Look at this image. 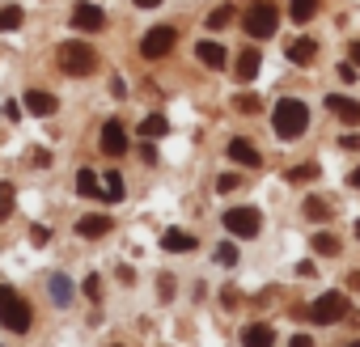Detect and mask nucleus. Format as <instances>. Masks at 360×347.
I'll return each mask as SVG.
<instances>
[{
	"label": "nucleus",
	"mask_w": 360,
	"mask_h": 347,
	"mask_svg": "<svg viewBox=\"0 0 360 347\" xmlns=\"http://www.w3.org/2000/svg\"><path fill=\"white\" fill-rule=\"evenodd\" d=\"M131 5H136V9H157L161 0H131Z\"/></svg>",
	"instance_id": "obj_37"
},
{
	"label": "nucleus",
	"mask_w": 360,
	"mask_h": 347,
	"mask_svg": "<svg viewBox=\"0 0 360 347\" xmlns=\"http://www.w3.org/2000/svg\"><path fill=\"white\" fill-rule=\"evenodd\" d=\"M22 106H26V114H34V119H47V114L60 110V102H56L47 89H30V93L22 98Z\"/></svg>",
	"instance_id": "obj_9"
},
{
	"label": "nucleus",
	"mask_w": 360,
	"mask_h": 347,
	"mask_svg": "<svg viewBox=\"0 0 360 347\" xmlns=\"http://www.w3.org/2000/svg\"><path fill=\"white\" fill-rule=\"evenodd\" d=\"M225 229H229L233 237H259L263 216H259V208H229V212H225Z\"/></svg>",
	"instance_id": "obj_6"
},
{
	"label": "nucleus",
	"mask_w": 360,
	"mask_h": 347,
	"mask_svg": "<svg viewBox=\"0 0 360 347\" xmlns=\"http://www.w3.org/2000/svg\"><path fill=\"white\" fill-rule=\"evenodd\" d=\"M165 131H169L165 114H148V119L140 123V136H144V140H157V136H165Z\"/></svg>",
	"instance_id": "obj_22"
},
{
	"label": "nucleus",
	"mask_w": 360,
	"mask_h": 347,
	"mask_svg": "<svg viewBox=\"0 0 360 347\" xmlns=\"http://www.w3.org/2000/svg\"><path fill=\"white\" fill-rule=\"evenodd\" d=\"M352 347H360V343H352Z\"/></svg>",
	"instance_id": "obj_42"
},
{
	"label": "nucleus",
	"mask_w": 360,
	"mask_h": 347,
	"mask_svg": "<svg viewBox=\"0 0 360 347\" xmlns=\"http://www.w3.org/2000/svg\"><path fill=\"white\" fill-rule=\"evenodd\" d=\"M174 43H178V34H174L169 26H153V30L140 39V55H144V60H161V55H169Z\"/></svg>",
	"instance_id": "obj_7"
},
{
	"label": "nucleus",
	"mask_w": 360,
	"mask_h": 347,
	"mask_svg": "<svg viewBox=\"0 0 360 347\" xmlns=\"http://www.w3.org/2000/svg\"><path fill=\"white\" fill-rule=\"evenodd\" d=\"M314 55H318V43H314V39H292V43H288V60H292V64H309Z\"/></svg>",
	"instance_id": "obj_17"
},
{
	"label": "nucleus",
	"mask_w": 360,
	"mask_h": 347,
	"mask_svg": "<svg viewBox=\"0 0 360 347\" xmlns=\"http://www.w3.org/2000/svg\"><path fill=\"white\" fill-rule=\"evenodd\" d=\"M102 152H106V157H123V152H127V131H123V123L110 119V123L102 127Z\"/></svg>",
	"instance_id": "obj_10"
},
{
	"label": "nucleus",
	"mask_w": 360,
	"mask_h": 347,
	"mask_svg": "<svg viewBox=\"0 0 360 347\" xmlns=\"http://www.w3.org/2000/svg\"><path fill=\"white\" fill-rule=\"evenodd\" d=\"M242 26H246V34H250V39H271V34H276V26H280V13H276L271 0H255V5L242 13Z\"/></svg>",
	"instance_id": "obj_3"
},
{
	"label": "nucleus",
	"mask_w": 360,
	"mask_h": 347,
	"mask_svg": "<svg viewBox=\"0 0 360 347\" xmlns=\"http://www.w3.org/2000/svg\"><path fill=\"white\" fill-rule=\"evenodd\" d=\"M77 191H81V195H98V174H94V169H81V174H77Z\"/></svg>",
	"instance_id": "obj_27"
},
{
	"label": "nucleus",
	"mask_w": 360,
	"mask_h": 347,
	"mask_svg": "<svg viewBox=\"0 0 360 347\" xmlns=\"http://www.w3.org/2000/svg\"><path fill=\"white\" fill-rule=\"evenodd\" d=\"M238 106H242L246 114H255V110H259V102H255V98H238Z\"/></svg>",
	"instance_id": "obj_35"
},
{
	"label": "nucleus",
	"mask_w": 360,
	"mask_h": 347,
	"mask_svg": "<svg viewBox=\"0 0 360 347\" xmlns=\"http://www.w3.org/2000/svg\"><path fill=\"white\" fill-rule=\"evenodd\" d=\"M30 165H39V169L51 165V152H47V148H30Z\"/></svg>",
	"instance_id": "obj_32"
},
{
	"label": "nucleus",
	"mask_w": 360,
	"mask_h": 347,
	"mask_svg": "<svg viewBox=\"0 0 360 347\" xmlns=\"http://www.w3.org/2000/svg\"><path fill=\"white\" fill-rule=\"evenodd\" d=\"M326 106H330L343 123H352V127L360 123V102H352V98H339V93H335V98H326Z\"/></svg>",
	"instance_id": "obj_16"
},
{
	"label": "nucleus",
	"mask_w": 360,
	"mask_h": 347,
	"mask_svg": "<svg viewBox=\"0 0 360 347\" xmlns=\"http://www.w3.org/2000/svg\"><path fill=\"white\" fill-rule=\"evenodd\" d=\"M271 123H276V136H280V140H297V136L309 127V110H305V102H297V98H280L276 110H271Z\"/></svg>",
	"instance_id": "obj_1"
},
{
	"label": "nucleus",
	"mask_w": 360,
	"mask_h": 347,
	"mask_svg": "<svg viewBox=\"0 0 360 347\" xmlns=\"http://www.w3.org/2000/svg\"><path fill=\"white\" fill-rule=\"evenodd\" d=\"M288 178H292V183H309V178H318V165H314V161H305V165L288 169Z\"/></svg>",
	"instance_id": "obj_29"
},
{
	"label": "nucleus",
	"mask_w": 360,
	"mask_h": 347,
	"mask_svg": "<svg viewBox=\"0 0 360 347\" xmlns=\"http://www.w3.org/2000/svg\"><path fill=\"white\" fill-rule=\"evenodd\" d=\"M347 55H352V64H360V43H352V47H347Z\"/></svg>",
	"instance_id": "obj_39"
},
{
	"label": "nucleus",
	"mask_w": 360,
	"mask_h": 347,
	"mask_svg": "<svg viewBox=\"0 0 360 347\" xmlns=\"http://www.w3.org/2000/svg\"><path fill=\"white\" fill-rule=\"evenodd\" d=\"M314 250H318V254H339V242H335L330 233H314Z\"/></svg>",
	"instance_id": "obj_30"
},
{
	"label": "nucleus",
	"mask_w": 360,
	"mask_h": 347,
	"mask_svg": "<svg viewBox=\"0 0 360 347\" xmlns=\"http://www.w3.org/2000/svg\"><path fill=\"white\" fill-rule=\"evenodd\" d=\"M271 343H276V334H271L267 322H250L242 330V347H271Z\"/></svg>",
	"instance_id": "obj_15"
},
{
	"label": "nucleus",
	"mask_w": 360,
	"mask_h": 347,
	"mask_svg": "<svg viewBox=\"0 0 360 347\" xmlns=\"http://www.w3.org/2000/svg\"><path fill=\"white\" fill-rule=\"evenodd\" d=\"M30 242H34V246H47V242H51V229H47V225H34V229H30Z\"/></svg>",
	"instance_id": "obj_31"
},
{
	"label": "nucleus",
	"mask_w": 360,
	"mask_h": 347,
	"mask_svg": "<svg viewBox=\"0 0 360 347\" xmlns=\"http://www.w3.org/2000/svg\"><path fill=\"white\" fill-rule=\"evenodd\" d=\"M288 347H314V339H309V334H292V343H288Z\"/></svg>",
	"instance_id": "obj_36"
},
{
	"label": "nucleus",
	"mask_w": 360,
	"mask_h": 347,
	"mask_svg": "<svg viewBox=\"0 0 360 347\" xmlns=\"http://www.w3.org/2000/svg\"><path fill=\"white\" fill-rule=\"evenodd\" d=\"M229 161H238V165H263V157H259V148L250 144V140H229Z\"/></svg>",
	"instance_id": "obj_14"
},
{
	"label": "nucleus",
	"mask_w": 360,
	"mask_h": 347,
	"mask_svg": "<svg viewBox=\"0 0 360 347\" xmlns=\"http://www.w3.org/2000/svg\"><path fill=\"white\" fill-rule=\"evenodd\" d=\"M110 229H115V221H110V216H102V212L81 216V221H77V233H81V237H89V242H94V237H106Z\"/></svg>",
	"instance_id": "obj_11"
},
{
	"label": "nucleus",
	"mask_w": 360,
	"mask_h": 347,
	"mask_svg": "<svg viewBox=\"0 0 360 347\" xmlns=\"http://www.w3.org/2000/svg\"><path fill=\"white\" fill-rule=\"evenodd\" d=\"M85 296H94V301L102 296V280H98V275H89V280H85Z\"/></svg>",
	"instance_id": "obj_33"
},
{
	"label": "nucleus",
	"mask_w": 360,
	"mask_h": 347,
	"mask_svg": "<svg viewBox=\"0 0 360 347\" xmlns=\"http://www.w3.org/2000/svg\"><path fill=\"white\" fill-rule=\"evenodd\" d=\"M356 237H360V221H356Z\"/></svg>",
	"instance_id": "obj_41"
},
{
	"label": "nucleus",
	"mask_w": 360,
	"mask_h": 347,
	"mask_svg": "<svg viewBox=\"0 0 360 347\" xmlns=\"http://www.w3.org/2000/svg\"><path fill=\"white\" fill-rule=\"evenodd\" d=\"M106 26V13L98 5H89V0H77L72 5V30H85V34H98Z\"/></svg>",
	"instance_id": "obj_8"
},
{
	"label": "nucleus",
	"mask_w": 360,
	"mask_h": 347,
	"mask_svg": "<svg viewBox=\"0 0 360 347\" xmlns=\"http://www.w3.org/2000/svg\"><path fill=\"white\" fill-rule=\"evenodd\" d=\"M22 22H26L22 5H5V9H0V34H13V30H22Z\"/></svg>",
	"instance_id": "obj_19"
},
{
	"label": "nucleus",
	"mask_w": 360,
	"mask_h": 347,
	"mask_svg": "<svg viewBox=\"0 0 360 347\" xmlns=\"http://www.w3.org/2000/svg\"><path fill=\"white\" fill-rule=\"evenodd\" d=\"M195 60L204 64V68H225V47L221 43H212V39H200V47H195Z\"/></svg>",
	"instance_id": "obj_13"
},
{
	"label": "nucleus",
	"mask_w": 360,
	"mask_h": 347,
	"mask_svg": "<svg viewBox=\"0 0 360 347\" xmlns=\"http://www.w3.org/2000/svg\"><path fill=\"white\" fill-rule=\"evenodd\" d=\"M318 5H322V0H292L288 13H292V22H297V26H305V22L318 13Z\"/></svg>",
	"instance_id": "obj_21"
},
{
	"label": "nucleus",
	"mask_w": 360,
	"mask_h": 347,
	"mask_svg": "<svg viewBox=\"0 0 360 347\" xmlns=\"http://www.w3.org/2000/svg\"><path fill=\"white\" fill-rule=\"evenodd\" d=\"M60 68H64L68 77H89V72L98 68V55H94L89 43H64V47H60Z\"/></svg>",
	"instance_id": "obj_4"
},
{
	"label": "nucleus",
	"mask_w": 360,
	"mask_h": 347,
	"mask_svg": "<svg viewBox=\"0 0 360 347\" xmlns=\"http://www.w3.org/2000/svg\"><path fill=\"white\" fill-rule=\"evenodd\" d=\"M13 199H18L13 183H0V221H9V216H13Z\"/></svg>",
	"instance_id": "obj_24"
},
{
	"label": "nucleus",
	"mask_w": 360,
	"mask_h": 347,
	"mask_svg": "<svg viewBox=\"0 0 360 347\" xmlns=\"http://www.w3.org/2000/svg\"><path fill=\"white\" fill-rule=\"evenodd\" d=\"M217 263H221V267H238V246H233V242H221V246H217Z\"/></svg>",
	"instance_id": "obj_28"
},
{
	"label": "nucleus",
	"mask_w": 360,
	"mask_h": 347,
	"mask_svg": "<svg viewBox=\"0 0 360 347\" xmlns=\"http://www.w3.org/2000/svg\"><path fill=\"white\" fill-rule=\"evenodd\" d=\"M47 288H51V301H56V305H68V301H72V280H68L64 271H56V275L47 280Z\"/></svg>",
	"instance_id": "obj_18"
},
{
	"label": "nucleus",
	"mask_w": 360,
	"mask_h": 347,
	"mask_svg": "<svg viewBox=\"0 0 360 347\" xmlns=\"http://www.w3.org/2000/svg\"><path fill=\"white\" fill-rule=\"evenodd\" d=\"M343 148H360V136H343Z\"/></svg>",
	"instance_id": "obj_38"
},
{
	"label": "nucleus",
	"mask_w": 360,
	"mask_h": 347,
	"mask_svg": "<svg viewBox=\"0 0 360 347\" xmlns=\"http://www.w3.org/2000/svg\"><path fill=\"white\" fill-rule=\"evenodd\" d=\"M347 313V296L343 292H322L314 305H309V322H318V326H330V322H339Z\"/></svg>",
	"instance_id": "obj_5"
},
{
	"label": "nucleus",
	"mask_w": 360,
	"mask_h": 347,
	"mask_svg": "<svg viewBox=\"0 0 360 347\" xmlns=\"http://www.w3.org/2000/svg\"><path fill=\"white\" fill-rule=\"evenodd\" d=\"M0 326L13 330V334H26L30 330V305L9 284H0Z\"/></svg>",
	"instance_id": "obj_2"
},
{
	"label": "nucleus",
	"mask_w": 360,
	"mask_h": 347,
	"mask_svg": "<svg viewBox=\"0 0 360 347\" xmlns=\"http://www.w3.org/2000/svg\"><path fill=\"white\" fill-rule=\"evenodd\" d=\"M238 187V174H221V178H217V191H233Z\"/></svg>",
	"instance_id": "obj_34"
},
{
	"label": "nucleus",
	"mask_w": 360,
	"mask_h": 347,
	"mask_svg": "<svg viewBox=\"0 0 360 347\" xmlns=\"http://www.w3.org/2000/svg\"><path fill=\"white\" fill-rule=\"evenodd\" d=\"M102 187H106V199H110V204L123 199V178H119V169H106V174H102Z\"/></svg>",
	"instance_id": "obj_23"
},
{
	"label": "nucleus",
	"mask_w": 360,
	"mask_h": 347,
	"mask_svg": "<svg viewBox=\"0 0 360 347\" xmlns=\"http://www.w3.org/2000/svg\"><path fill=\"white\" fill-rule=\"evenodd\" d=\"M233 22V5H221V9H212V18H208V30H225Z\"/></svg>",
	"instance_id": "obj_26"
},
{
	"label": "nucleus",
	"mask_w": 360,
	"mask_h": 347,
	"mask_svg": "<svg viewBox=\"0 0 360 347\" xmlns=\"http://www.w3.org/2000/svg\"><path fill=\"white\" fill-rule=\"evenodd\" d=\"M200 242L191 237V233H183V229H169V233H161V250H169V254H191Z\"/></svg>",
	"instance_id": "obj_12"
},
{
	"label": "nucleus",
	"mask_w": 360,
	"mask_h": 347,
	"mask_svg": "<svg viewBox=\"0 0 360 347\" xmlns=\"http://www.w3.org/2000/svg\"><path fill=\"white\" fill-rule=\"evenodd\" d=\"M330 212H335V208H330L326 199H305V216H309V221H330Z\"/></svg>",
	"instance_id": "obj_25"
},
{
	"label": "nucleus",
	"mask_w": 360,
	"mask_h": 347,
	"mask_svg": "<svg viewBox=\"0 0 360 347\" xmlns=\"http://www.w3.org/2000/svg\"><path fill=\"white\" fill-rule=\"evenodd\" d=\"M347 183H352V187L360 191V169H352V178H347Z\"/></svg>",
	"instance_id": "obj_40"
},
{
	"label": "nucleus",
	"mask_w": 360,
	"mask_h": 347,
	"mask_svg": "<svg viewBox=\"0 0 360 347\" xmlns=\"http://www.w3.org/2000/svg\"><path fill=\"white\" fill-rule=\"evenodd\" d=\"M259 64H263L259 51H242V55H238V81H255V77H259Z\"/></svg>",
	"instance_id": "obj_20"
}]
</instances>
